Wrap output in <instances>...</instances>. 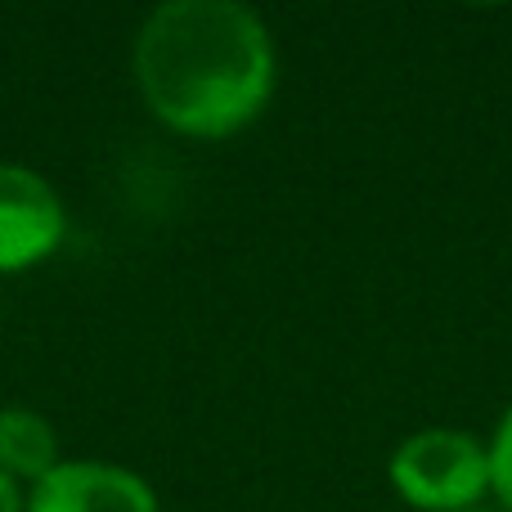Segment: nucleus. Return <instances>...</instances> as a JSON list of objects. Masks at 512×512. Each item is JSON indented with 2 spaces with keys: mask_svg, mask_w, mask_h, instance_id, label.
I'll return each instance as SVG.
<instances>
[{
  "mask_svg": "<svg viewBox=\"0 0 512 512\" xmlns=\"http://www.w3.org/2000/svg\"><path fill=\"white\" fill-rule=\"evenodd\" d=\"M59 468V436L32 409H5L0 414V472L9 477H50Z\"/></svg>",
  "mask_w": 512,
  "mask_h": 512,
  "instance_id": "obj_5",
  "label": "nucleus"
},
{
  "mask_svg": "<svg viewBox=\"0 0 512 512\" xmlns=\"http://www.w3.org/2000/svg\"><path fill=\"white\" fill-rule=\"evenodd\" d=\"M0 512H23V499H18L14 477H9V472H0Z\"/></svg>",
  "mask_w": 512,
  "mask_h": 512,
  "instance_id": "obj_7",
  "label": "nucleus"
},
{
  "mask_svg": "<svg viewBox=\"0 0 512 512\" xmlns=\"http://www.w3.org/2000/svg\"><path fill=\"white\" fill-rule=\"evenodd\" d=\"M63 239V203L36 171L0 162V274L45 261Z\"/></svg>",
  "mask_w": 512,
  "mask_h": 512,
  "instance_id": "obj_3",
  "label": "nucleus"
},
{
  "mask_svg": "<svg viewBox=\"0 0 512 512\" xmlns=\"http://www.w3.org/2000/svg\"><path fill=\"white\" fill-rule=\"evenodd\" d=\"M490 486H495V495L512 512V409L504 414V423H499L495 445H490Z\"/></svg>",
  "mask_w": 512,
  "mask_h": 512,
  "instance_id": "obj_6",
  "label": "nucleus"
},
{
  "mask_svg": "<svg viewBox=\"0 0 512 512\" xmlns=\"http://www.w3.org/2000/svg\"><path fill=\"white\" fill-rule=\"evenodd\" d=\"M391 486L414 508L459 512L490 490V450L450 427L418 432L391 459Z\"/></svg>",
  "mask_w": 512,
  "mask_h": 512,
  "instance_id": "obj_2",
  "label": "nucleus"
},
{
  "mask_svg": "<svg viewBox=\"0 0 512 512\" xmlns=\"http://www.w3.org/2000/svg\"><path fill=\"white\" fill-rule=\"evenodd\" d=\"M27 512H158V499L135 472L108 463H59L36 481Z\"/></svg>",
  "mask_w": 512,
  "mask_h": 512,
  "instance_id": "obj_4",
  "label": "nucleus"
},
{
  "mask_svg": "<svg viewBox=\"0 0 512 512\" xmlns=\"http://www.w3.org/2000/svg\"><path fill=\"white\" fill-rule=\"evenodd\" d=\"M140 95L180 135H234L274 90L265 23L234 0H171L135 41Z\"/></svg>",
  "mask_w": 512,
  "mask_h": 512,
  "instance_id": "obj_1",
  "label": "nucleus"
}]
</instances>
